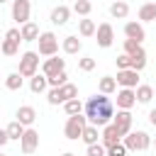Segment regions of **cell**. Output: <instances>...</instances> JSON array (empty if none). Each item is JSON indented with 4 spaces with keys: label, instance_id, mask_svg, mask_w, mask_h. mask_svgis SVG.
<instances>
[{
    "label": "cell",
    "instance_id": "obj_1",
    "mask_svg": "<svg viewBox=\"0 0 156 156\" xmlns=\"http://www.w3.org/2000/svg\"><path fill=\"white\" fill-rule=\"evenodd\" d=\"M83 115L88 119V124H95V127H105L112 122L115 117V105L107 95L102 93H95L93 98H88V102L83 105Z\"/></svg>",
    "mask_w": 156,
    "mask_h": 156
},
{
    "label": "cell",
    "instance_id": "obj_2",
    "mask_svg": "<svg viewBox=\"0 0 156 156\" xmlns=\"http://www.w3.org/2000/svg\"><path fill=\"white\" fill-rule=\"evenodd\" d=\"M122 144L127 146V151H146L151 146V136L144 129H132L129 134L122 136Z\"/></svg>",
    "mask_w": 156,
    "mask_h": 156
},
{
    "label": "cell",
    "instance_id": "obj_3",
    "mask_svg": "<svg viewBox=\"0 0 156 156\" xmlns=\"http://www.w3.org/2000/svg\"><path fill=\"white\" fill-rule=\"evenodd\" d=\"M85 124H88V119H85L83 112H78V115H68V119H66V124H63V134H66V139L78 141L80 134H83V129H85Z\"/></svg>",
    "mask_w": 156,
    "mask_h": 156
},
{
    "label": "cell",
    "instance_id": "obj_4",
    "mask_svg": "<svg viewBox=\"0 0 156 156\" xmlns=\"http://www.w3.org/2000/svg\"><path fill=\"white\" fill-rule=\"evenodd\" d=\"M22 78H32L34 73H39V54L37 51H24L20 56V71Z\"/></svg>",
    "mask_w": 156,
    "mask_h": 156
},
{
    "label": "cell",
    "instance_id": "obj_5",
    "mask_svg": "<svg viewBox=\"0 0 156 156\" xmlns=\"http://www.w3.org/2000/svg\"><path fill=\"white\" fill-rule=\"evenodd\" d=\"M37 41H39V51H37L39 56H54L58 51V39L54 32H41Z\"/></svg>",
    "mask_w": 156,
    "mask_h": 156
},
{
    "label": "cell",
    "instance_id": "obj_6",
    "mask_svg": "<svg viewBox=\"0 0 156 156\" xmlns=\"http://www.w3.org/2000/svg\"><path fill=\"white\" fill-rule=\"evenodd\" d=\"M20 149H22V154H27V156L39 149V132H37L34 127H24V134H22V139H20Z\"/></svg>",
    "mask_w": 156,
    "mask_h": 156
},
{
    "label": "cell",
    "instance_id": "obj_7",
    "mask_svg": "<svg viewBox=\"0 0 156 156\" xmlns=\"http://www.w3.org/2000/svg\"><path fill=\"white\" fill-rule=\"evenodd\" d=\"M95 37H98L95 41H98L100 49H110L112 41H115V29H112V24H110V22L98 24V27H95Z\"/></svg>",
    "mask_w": 156,
    "mask_h": 156
},
{
    "label": "cell",
    "instance_id": "obj_8",
    "mask_svg": "<svg viewBox=\"0 0 156 156\" xmlns=\"http://www.w3.org/2000/svg\"><path fill=\"white\" fill-rule=\"evenodd\" d=\"M12 20L17 24H24L29 22V15H32V2L29 0H12Z\"/></svg>",
    "mask_w": 156,
    "mask_h": 156
},
{
    "label": "cell",
    "instance_id": "obj_9",
    "mask_svg": "<svg viewBox=\"0 0 156 156\" xmlns=\"http://www.w3.org/2000/svg\"><path fill=\"white\" fill-rule=\"evenodd\" d=\"M132 122H134V117H132V112H129V110H117V112H115V117H112V124L119 129V134H122V136L132 132Z\"/></svg>",
    "mask_w": 156,
    "mask_h": 156
},
{
    "label": "cell",
    "instance_id": "obj_10",
    "mask_svg": "<svg viewBox=\"0 0 156 156\" xmlns=\"http://www.w3.org/2000/svg\"><path fill=\"white\" fill-rule=\"evenodd\" d=\"M58 71H66V58H58L56 54L54 56H46L44 63H41V73L49 78V76H56Z\"/></svg>",
    "mask_w": 156,
    "mask_h": 156
},
{
    "label": "cell",
    "instance_id": "obj_11",
    "mask_svg": "<svg viewBox=\"0 0 156 156\" xmlns=\"http://www.w3.org/2000/svg\"><path fill=\"white\" fill-rule=\"evenodd\" d=\"M117 85H122V88H136L139 85V71H134V68H124V71H117Z\"/></svg>",
    "mask_w": 156,
    "mask_h": 156
},
{
    "label": "cell",
    "instance_id": "obj_12",
    "mask_svg": "<svg viewBox=\"0 0 156 156\" xmlns=\"http://www.w3.org/2000/svg\"><path fill=\"white\" fill-rule=\"evenodd\" d=\"M136 105L134 88H119L117 90V110H132Z\"/></svg>",
    "mask_w": 156,
    "mask_h": 156
},
{
    "label": "cell",
    "instance_id": "obj_13",
    "mask_svg": "<svg viewBox=\"0 0 156 156\" xmlns=\"http://www.w3.org/2000/svg\"><path fill=\"white\" fill-rule=\"evenodd\" d=\"M15 119H17L20 124H24V127H32L34 119H37V110H34L32 105H20L17 112H15Z\"/></svg>",
    "mask_w": 156,
    "mask_h": 156
},
{
    "label": "cell",
    "instance_id": "obj_14",
    "mask_svg": "<svg viewBox=\"0 0 156 156\" xmlns=\"http://www.w3.org/2000/svg\"><path fill=\"white\" fill-rule=\"evenodd\" d=\"M68 17H71V7H68V5H56V7L51 10V15H49V22L56 24V27H63V24L68 22Z\"/></svg>",
    "mask_w": 156,
    "mask_h": 156
},
{
    "label": "cell",
    "instance_id": "obj_15",
    "mask_svg": "<svg viewBox=\"0 0 156 156\" xmlns=\"http://www.w3.org/2000/svg\"><path fill=\"white\" fill-rule=\"evenodd\" d=\"M124 37L127 39H134V41H144L146 39V32H144V24L141 22H127L124 24Z\"/></svg>",
    "mask_w": 156,
    "mask_h": 156
},
{
    "label": "cell",
    "instance_id": "obj_16",
    "mask_svg": "<svg viewBox=\"0 0 156 156\" xmlns=\"http://www.w3.org/2000/svg\"><path fill=\"white\" fill-rule=\"evenodd\" d=\"M100 139H102V141H100L102 146H110V144H117V141H122V134H119V129H117V127L110 122V124H105V127H102V134H100Z\"/></svg>",
    "mask_w": 156,
    "mask_h": 156
},
{
    "label": "cell",
    "instance_id": "obj_17",
    "mask_svg": "<svg viewBox=\"0 0 156 156\" xmlns=\"http://www.w3.org/2000/svg\"><path fill=\"white\" fill-rule=\"evenodd\" d=\"M20 34H22V41H37L41 32H39V24L24 22V24H20Z\"/></svg>",
    "mask_w": 156,
    "mask_h": 156
},
{
    "label": "cell",
    "instance_id": "obj_18",
    "mask_svg": "<svg viewBox=\"0 0 156 156\" xmlns=\"http://www.w3.org/2000/svg\"><path fill=\"white\" fill-rule=\"evenodd\" d=\"M61 49H63L66 54H71V56H73V54H80V49H83V41H80L76 34H71V37H66V39L61 41Z\"/></svg>",
    "mask_w": 156,
    "mask_h": 156
},
{
    "label": "cell",
    "instance_id": "obj_19",
    "mask_svg": "<svg viewBox=\"0 0 156 156\" xmlns=\"http://www.w3.org/2000/svg\"><path fill=\"white\" fill-rule=\"evenodd\" d=\"M46 88H49V83H46V76H44V73H34V76L29 78V90H32L34 95H41Z\"/></svg>",
    "mask_w": 156,
    "mask_h": 156
},
{
    "label": "cell",
    "instance_id": "obj_20",
    "mask_svg": "<svg viewBox=\"0 0 156 156\" xmlns=\"http://www.w3.org/2000/svg\"><path fill=\"white\" fill-rule=\"evenodd\" d=\"M139 22H156V2H144L139 7Z\"/></svg>",
    "mask_w": 156,
    "mask_h": 156
},
{
    "label": "cell",
    "instance_id": "obj_21",
    "mask_svg": "<svg viewBox=\"0 0 156 156\" xmlns=\"http://www.w3.org/2000/svg\"><path fill=\"white\" fill-rule=\"evenodd\" d=\"M110 15H112L115 20H124V17L129 15V5H127L124 0H115V2L110 5Z\"/></svg>",
    "mask_w": 156,
    "mask_h": 156
},
{
    "label": "cell",
    "instance_id": "obj_22",
    "mask_svg": "<svg viewBox=\"0 0 156 156\" xmlns=\"http://www.w3.org/2000/svg\"><path fill=\"white\" fill-rule=\"evenodd\" d=\"M134 95H136V102L146 105V102L154 100V88H151V85H136V88H134Z\"/></svg>",
    "mask_w": 156,
    "mask_h": 156
},
{
    "label": "cell",
    "instance_id": "obj_23",
    "mask_svg": "<svg viewBox=\"0 0 156 156\" xmlns=\"http://www.w3.org/2000/svg\"><path fill=\"white\" fill-rule=\"evenodd\" d=\"M129 58H132V68L134 71H144L146 68V51H144V46H139Z\"/></svg>",
    "mask_w": 156,
    "mask_h": 156
},
{
    "label": "cell",
    "instance_id": "obj_24",
    "mask_svg": "<svg viewBox=\"0 0 156 156\" xmlns=\"http://www.w3.org/2000/svg\"><path fill=\"white\" fill-rule=\"evenodd\" d=\"M98 90H100L102 95H112V93L117 90V80H115L112 76H102L100 83H98Z\"/></svg>",
    "mask_w": 156,
    "mask_h": 156
},
{
    "label": "cell",
    "instance_id": "obj_25",
    "mask_svg": "<svg viewBox=\"0 0 156 156\" xmlns=\"http://www.w3.org/2000/svg\"><path fill=\"white\" fill-rule=\"evenodd\" d=\"M80 139L85 141V146H88V144H95V141H100V132H98V127H95V124H85V129H83Z\"/></svg>",
    "mask_w": 156,
    "mask_h": 156
},
{
    "label": "cell",
    "instance_id": "obj_26",
    "mask_svg": "<svg viewBox=\"0 0 156 156\" xmlns=\"http://www.w3.org/2000/svg\"><path fill=\"white\" fill-rule=\"evenodd\" d=\"M78 34L80 37H95V22L88 20V17L78 20Z\"/></svg>",
    "mask_w": 156,
    "mask_h": 156
},
{
    "label": "cell",
    "instance_id": "obj_27",
    "mask_svg": "<svg viewBox=\"0 0 156 156\" xmlns=\"http://www.w3.org/2000/svg\"><path fill=\"white\" fill-rule=\"evenodd\" d=\"M5 132H7L10 141H12V139H15V141H20V139H22V134H24V124H20V122L15 119V122H10V124L5 127Z\"/></svg>",
    "mask_w": 156,
    "mask_h": 156
},
{
    "label": "cell",
    "instance_id": "obj_28",
    "mask_svg": "<svg viewBox=\"0 0 156 156\" xmlns=\"http://www.w3.org/2000/svg\"><path fill=\"white\" fill-rule=\"evenodd\" d=\"M22 83H24V78H22L17 71L5 78V88H7V90H22Z\"/></svg>",
    "mask_w": 156,
    "mask_h": 156
},
{
    "label": "cell",
    "instance_id": "obj_29",
    "mask_svg": "<svg viewBox=\"0 0 156 156\" xmlns=\"http://www.w3.org/2000/svg\"><path fill=\"white\" fill-rule=\"evenodd\" d=\"M90 10H93V2H90V0H76L71 12H76V15H80V17H88Z\"/></svg>",
    "mask_w": 156,
    "mask_h": 156
},
{
    "label": "cell",
    "instance_id": "obj_30",
    "mask_svg": "<svg viewBox=\"0 0 156 156\" xmlns=\"http://www.w3.org/2000/svg\"><path fill=\"white\" fill-rule=\"evenodd\" d=\"M63 112L66 115H78V112H83V102L78 98H71V100L63 102Z\"/></svg>",
    "mask_w": 156,
    "mask_h": 156
},
{
    "label": "cell",
    "instance_id": "obj_31",
    "mask_svg": "<svg viewBox=\"0 0 156 156\" xmlns=\"http://www.w3.org/2000/svg\"><path fill=\"white\" fill-rule=\"evenodd\" d=\"M0 51H2L5 56H17L20 44H17V41H10V39H2V41H0Z\"/></svg>",
    "mask_w": 156,
    "mask_h": 156
},
{
    "label": "cell",
    "instance_id": "obj_32",
    "mask_svg": "<svg viewBox=\"0 0 156 156\" xmlns=\"http://www.w3.org/2000/svg\"><path fill=\"white\" fill-rule=\"evenodd\" d=\"M58 93H61L63 102L71 100V98H78V88H76L73 83H63V85H58Z\"/></svg>",
    "mask_w": 156,
    "mask_h": 156
},
{
    "label": "cell",
    "instance_id": "obj_33",
    "mask_svg": "<svg viewBox=\"0 0 156 156\" xmlns=\"http://www.w3.org/2000/svg\"><path fill=\"white\" fill-rule=\"evenodd\" d=\"M105 156H127V146L122 141L110 144V146H105Z\"/></svg>",
    "mask_w": 156,
    "mask_h": 156
},
{
    "label": "cell",
    "instance_id": "obj_34",
    "mask_svg": "<svg viewBox=\"0 0 156 156\" xmlns=\"http://www.w3.org/2000/svg\"><path fill=\"white\" fill-rule=\"evenodd\" d=\"M46 83H49L51 88H58V85L68 83V73H66V71H58L56 76H49V78H46Z\"/></svg>",
    "mask_w": 156,
    "mask_h": 156
},
{
    "label": "cell",
    "instance_id": "obj_35",
    "mask_svg": "<svg viewBox=\"0 0 156 156\" xmlns=\"http://www.w3.org/2000/svg\"><path fill=\"white\" fill-rule=\"evenodd\" d=\"M46 102H49V105H54V107H56V105H63V98H61L58 88H51V90L46 93Z\"/></svg>",
    "mask_w": 156,
    "mask_h": 156
},
{
    "label": "cell",
    "instance_id": "obj_36",
    "mask_svg": "<svg viewBox=\"0 0 156 156\" xmlns=\"http://www.w3.org/2000/svg\"><path fill=\"white\" fill-rule=\"evenodd\" d=\"M115 63H117V71H124V68H132V58H129V54H119L117 58H115Z\"/></svg>",
    "mask_w": 156,
    "mask_h": 156
},
{
    "label": "cell",
    "instance_id": "obj_37",
    "mask_svg": "<svg viewBox=\"0 0 156 156\" xmlns=\"http://www.w3.org/2000/svg\"><path fill=\"white\" fill-rule=\"evenodd\" d=\"M78 68H80L83 73L93 71V68H95V58H90V56H83V58H78Z\"/></svg>",
    "mask_w": 156,
    "mask_h": 156
},
{
    "label": "cell",
    "instance_id": "obj_38",
    "mask_svg": "<svg viewBox=\"0 0 156 156\" xmlns=\"http://www.w3.org/2000/svg\"><path fill=\"white\" fill-rule=\"evenodd\" d=\"M88 156H105V146L100 144V141H95V144H88V151H85Z\"/></svg>",
    "mask_w": 156,
    "mask_h": 156
},
{
    "label": "cell",
    "instance_id": "obj_39",
    "mask_svg": "<svg viewBox=\"0 0 156 156\" xmlns=\"http://www.w3.org/2000/svg\"><path fill=\"white\" fill-rule=\"evenodd\" d=\"M5 39H10V41H22V34H20V27H12V29H7V34H5Z\"/></svg>",
    "mask_w": 156,
    "mask_h": 156
},
{
    "label": "cell",
    "instance_id": "obj_40",
    "mask_svg": "<svg viewBox=\"0 0 156 156\" xmlns=\"http://www.w3.org/2000/svg\"><path fill=\"white\" fill-rule=\"evenodd\" d=\"M139 46H141L139 41H134V39H124V54H129V56H132Z\"/></svg>",
    "mask_w": 156,
    "mask_h": 156
},
{
    "label": "cell",
    "instance_id": "obj_41",
    "mask_svg": "<svg viewBox=\"0 0 156 156\" xmlns=\"http://www.w3.org/2000/svg\"><path fill=\"white\" fill-rule=\"evenodd\" d=\"M7 141H10V136H7V132H5V129H0V149H2V146H5Z\"/></svg>",
    "mask_w": 156,
    "mask_h": 156
},
{
    "label": "cell",
    "instance_id": "obj_42",
    "mask_svg": "<svg viewBox=\"0 0 156 156\" xmlns=\"http://www.w3.org/2000/svg\"><path fill=\"white\" fill-rule=\"evenodd\" d=\"M149 124H151V127H156V110H151V112H149Z\"/></svg>",
    "mask_w": 156,
    "mask_h": 156
},
{
    "label": "cell",
    "instance_id": "obj_43",
    "mask_svg": "<svg viewBox=\"0 0 156 156\" xmlns=\"http://www.w3.org/2000/svg\"><path fill=\"white\" fill-rule=\"evenodd\" d=\"M61 156H76V154H71V151H66V154H61Z\"/></svg>",
    "mask_w": 156,
    "mask_h": 156
},
{
    "label": "cell",
    "instance_id": "obj_44",
    "mask_svg": "<svg viewBox=\"0 0 156 156\" xmlns=\"http://www.w3.org/2000/svg\"><path fill=\"white\" fill-rule=\"evenodd\" d=\"M151 146H154V149H156V136H154V139H151Z\"/></svg>",
    "mask_w": 156,
    "mask_h": 156
},
{
    "label": "cell",
    "instance_id": "obj_45",
    "mask_svg": "<svg viewBox=\"0 0 156 156\" xmlns=\"http://www.w3.org/2000/svg\"><path fill=\"white\" fill-rule=\"evenodd\" d=\"M154 98H156V88H154Z\"/></svg>",
    "mask_w": 156,
    "mask_h": 156
},
{
    "label": "cell",
    "instance_id": "obj_46",
    "mask_svg": "<svg viewBox=\"0 0 156 156\" xmlns=\"http://www.w3.org/2000/svg\"><path fill=\"white\" fill-rule=\"evenodd\" d=\"M2 2H7V0H0V5H2Z\"/></svg>",
    "mask_w": 156,
    "mask_h": 156
},
{
    "label": "cell",
    "instance_id": "obj_47",
    "mask_svg": "<svg viewBox=\"0 0 156 156\" xmlns=\"http://www.w3.org/2000/svg\"><path fill=\"white\" fill-rule=\"evenodd\" d=\"M0 156H5V154H2V151H0Z\"/></svg>",
    "mask_w": 156,
    "mask_h": 156
},
{
    "label": "cell",
    "instance_id": "obj_48",
    "mask_svg": "<svg viewBox=\"0 0 156 156\" xmlns=\"http://www.w3.org/2000/svg\"><path fill=\"white\" fill-rule=\"evenodd\" d=\"M71 2H76V0H71Z\"/></svg>",
    "mask_w": 156,
    "mask_h": 156
},
{
    "label": "cell",
    "instance_id": "obj_49",
    "mask_svg": "<svg viewBox=\"0 0 156 156\" xmlns=\"http://www.w3.org/2000/svg\"><path fill=\"white\" fill-rule=\"evenodd\" d=\"M85 156H88V154H85Z\"/></svg>",
    "mask_w": 156,
    "mask_h": 156
},
{
    "label": "cell",
    "instance_id": "obj_50",
    "mask_svg": "<svg viewBox=\"0 0 156 156\" xmlns=\"http://www.w3.org/2000/svg\"><path fill=\"white\" fill-rule=\"evenodd\" d=\"M154 2H156V0H154Z\"/></svg>",
    "mask_w": 156,
    "mask_h": 156
},
{
    "label": "cell",
    "instance_id": "obj_51",
    "mask_svg": "<svg viewBox=\"0 0 156 156\" xmlns=\"http://www.w3.org/2000/svg\"><path fill=\"white\" fill-rule=\"evenodd\" d=\"M0 90H2V88H0Z\"/></svg>",
    "mask_w": 156,
    "mask_h": 156
},
{
    "label": "cell",
    "instance_id": "obj_52",
    "mask_svg": "<svg viewBox=\"0 0 156 156\" xmlns=\"http://www.w3.org/2000/svg\"><path fill=\"white\" fill-rule=\"evenodd\" d=\"M0 54H2V51H0Z\"/></svg>",
    "mask_w": 156,
    "mask_h": 156
}]
</instances>
